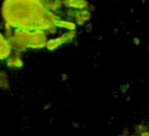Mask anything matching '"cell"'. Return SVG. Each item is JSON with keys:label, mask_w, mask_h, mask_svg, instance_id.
Wrapping results in <instances>:
<instances>
[{"label": "cell", "mask_w": 149, "mask_h": 136, "mask_svg": "<svg viewBox=\"0 0 149 136\" xmlns=\"http://www.w3.org/2000/svg\"><path fill=\"white\" fill-rule=\"evenodd\" d=\"M47 10L39 0H4L1 12L3 22L15 28L47 32L53 25L46 19Z\"/></svg>", "instance_id": "6da1fadb"}, {"label": "cell", "mask_w": 149, "mask_h": 136, "mask_svg": "<svg viewBox=\"0 0 149 136\" xmlns=\"http://www.w3.org/2000/svg\"><path fill=\"white\" fill-rule=\"evenodd\" d=\"M13 37L29 49H43L47 41L46 32L40 29L33 31L25 28H15Z\"/></svg>", "instance_id": "7a4b0ae2"}, {"label": "cell", "mask_w": 149, "mask_h": 136, "mask_svg": "<svg viewBox=\"0 0 149 136\" xmlns=\"http://www.w3.org/2000/svg\"><path fill=\"white\" fill-rule=\"evenodd\" d=\"M12 52L8 39L0 32V61L6 60Z\"/></svg>", "instance_id": "3957f363"}, {"label": "cell", "mask_w": 149, "mask_h": 136, "mask_svg": "<svg viewBox=\"0 0 149 136\" xmlns=\"http://www.w3.org/2000/svg\"><path fill=\"white\" fill-rule=\"evenodd\" d=\"M5 65L9 69H21L23 67V60L22 58V53H16L10 55L6 60Z\"/></svg>", "instance_id": "277c9868"}, {"label": "cell", "mask_w": 149, "mask_h": 136, "mask_svg": "<svg viewBox=\"0 0 149 136\" xmlns=\"http://www.w3.org/2000/svg\"><path fill=\"white\" fill-rule=\"evenodd\" d=\"M74 17L76 22V25L79 26H84L87 22H88L91 17H92V13L90 12L88 9L84 10H78L74 11Z\"/></svg>", "instance_id": "5b68a950"}, {"label": "cell", "mask_w": 149, "mask_h": 136, "mask_svg": "<svg viewBox=\"0 0 149 136\" xmlns=\"http://www.w3.org/2000/svg\"><path fill=\"white\" fill-rule=\"evenodd\" d=\"M63 5L73 10H84L88 7V0H63Z\"/></svg>", "instance_id": "8992f818"}, {"label": "cell", "mask_w": 149, "mask_h": 136, "mask_svg": "<svg viewBox=\"0 0 149 136\" xmlns=\"http://www.w3.org/2000/svg\"><path fill=\"white\" fill-rule=\"evenodd\" d=\"M8 40H9V43L10 45V47L12 50H14V51L16 53H22V52H24L27 51V47L25 45H23L22 43H20L17 40H15V38L12 36L7 38Z\"/></svg>", "instance_id": "52a82bcc"}, {"label": "cell", "mask_w": 149, "mask_h": 136, "mask_svg": "<svg viewBox=\"0 0 149 136\" xmlns=\"http://www.w3.org/2000/svg\"><path fill=\"white\" fill-rule=\"evenodd\" d=\"M56 27L58 28L66 29L68 31H73L76 29V24L74 22H70V21H64L62 19L56 24Z\"/></svg>", "instance_id": "ba28073f"}, {"label": "cell", "mask_w": 149, "mask_h": 136, "mask_svg": "<svg viewBox=\"0 0 149 136\" xmlns=\"http://www.w3.org/2000/svg\"><path fill=\"white\" fill-rule=\"evenodd\" d=\"M0 88L8 90L10 88V80L6 73L0 71Z\"/></svg>", "instance_id": "9c48e42d"}, {"label": "cell", "mask_w": 149, "mask_h": 136, "mask_svg": "<svg viewBox=\"0 0 149 136\" xmlns=\"http://www.w3.org/2000/svg\"><path fill=\"white\" fill-rule=\"evenodd\" d=\"M134 135H141V136H148L149 135L148 129V127L143 125V124H139L135 128V133Z\"/></svg>", "instance_id": "30bf717a"}, {"label": "cell", "mask_w": 149, "mask_h": 136, "mask_svg": "<svg viewBox=\"0 0 149 136\" xmlns=\"http://www.w3.org/2000/svg\"><path fill=\"white\" fill-rule=\"evenodd\" d=\"M75 36H76V32H75V30L69 31V32H67V33H63L62 35V37L63 38L65 43H69V42L74 41Z\"/></svg>", "instance_id": "8fae6325"}, {"label": "cell", "mask_w": 149, "mask_h": 136, "mask_svg": "<svg viewBox=\"0 0 149 136\" xmlns=\"http://www.w3.org/2000/svg\"><path fill=\"white\" fill-rule=\"evenodd\" d=\"M45 47L48 50V51H52L57 50L59 46L57 44L55 39H49V40H47V41H46V43H45Z\"/></svg>", "instance_id": "7c38bea8"}, {"label": "cell", "mask_w": 149, "mask_h": 136, "mask_svg": "<svg viewBox=\"0 0 149 136\" xmlns=\"http://www.w3.org/2000/svg\"><path fill=\"white\" fill-rule=\"evenodd\" d=\"M3 28H4V35L6 38H9L13 35V28L10 24L3 22Z\"/></svg>", "instance_id": "4fadbf2b"}, {"label": "cell", "mask_w": 149, "mask_h": 136, "mask_svg": "<svg viewBox=\"0 0 149 136\" xmlns=\"http://www.w3.org/2000/svg\"><path fill=\"white\" fill-rule=\"evenodd\" d=\"M55 40H56V42H57V44H58V46H61V45H63L65 44V41H64L63 38L62 37V35H61V36H58V37H57V38L55 39Z\"/></svg>", "instance_id": "5bb4252c"}, {"label": "cell", "mask_w": 149, "mask_h": 136, "mask_svg": "<svg viewBox=\"0 0 149 136\" xmlns=\"http://www.w3.org/2000/svg\"><path fill=\"white\" fill-rule=\"evenodd\" d=\"M57 31H58V28L55 26V25H52L49 28H48V30L47 32L49 33H52V34H55L56 33H57Z\"/></svg>", "instance_id": "9a60e30c"}, {"label": "cell", "mask_w": 149, "mask_h": 136, "mask_svg": "<svg viewBox=\"0 0 149 136\" xmlns=\"http://www.w3.org/2000/svg\"><path fill=\"white\" fill-rule=\"evenodd\" d=\"M129 87H130V85H123V86H121V92H123V93H125L127 90L129 89Z\"/></svg>", "instance_id": "2e32d148"}, {"label": "cell", "mask_w": 149, "mask_h": 136, "mask_svg": "<svg viewBox=\"0 0 149 136\" xmlns=\"http://www.w3.org/2000/svg\"><path fill=\"white\" fill-rule=\"evenodd\" d=\"M92 28H93V26H92L91 23L88 24V25L86 26V30H87V32H91V31H92Z\"/></svg>", "instance_id": "e0dca14e"}, {"label": "cell", "mask_w": 149, "mask_h": 136, "mask_svg": "<svg viewBox=\"0 0 149 136\" xmlns=\"http://www.w3.org/2000/svg\"><path fill=\"white\" fill-rule=\"evenodd\" d=\"M133 41H134V44L135 45H139L140 43H141V41H140V40L138 38H134V40H133Z\"/></svg>", "instance_id": "ac0fdd59"}, {"label": "cell", "mask_w": 149, "mask_h": 136, "mask_svg": "<svg viewBox=\"0 0 149 136\" xmlns=\"http://www.w3.org/2000/svg\"><path fill=\"white\" fill-rule=\"evenodd\" d=\"M62 80H67V76H66L65 74H63V75H62Z\"/></svg>", "instance_id": "d6986e66"}, {"label": "cell", "mask_w": 149, "mask_h": 136, "mask_svg": "<svg viewBox=\"0 0 149 136\" xmlns=\"http://www.w3.org/2000/svg\"><path fill=\"white\" fill-rule=\"evenodd\" d=\"M50 105H46L45 106V110H47V109H49L50 108Z\"/></svg>", "instance_id": "ffe728a7"}]
</instances>
